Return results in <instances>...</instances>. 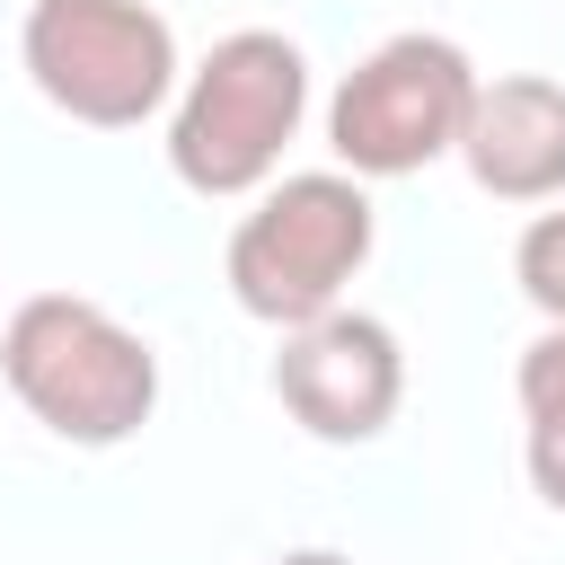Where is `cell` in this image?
I'll return each instance as SVG.
<instances>
[{
  "label": "cell",
  "mask_w": 565,
  "mask_h": 565,
  "mask_svg": "<svg viewBox=\"0 0 565 565\" xmlns=\"http://www.w3.org/2000/svg\"><path fill=\"white\" fill-rule=\"evenodd\" d=\"M371 238H380V212H371L362 177L300 168V177H274L256 194V212H238L221 274L256 327L291 335V327L344 309V282L371 265Z\"/></svg>",
  "instance_id": "cell-2"
},
{
  "label": "cell",
  "mask_w": 565,
  "mask_h": 565,
  "mask_svg": "<svg viewBox=\"0 0 565 565\" xmlns=\"http://www.w3.org/2000/svg\"><path fill=\"white\" fill-rule=\"evenodd\" d=\"M468 97H477V62L450 35H424V26L388 35L327 97V150L362 185L371 177H415V168H433V159L459 150Z\"/></svg>",
  "instance_id": "cell-5"
},
{
  "label": "cell",
  "mask_w": 565,
  "mask_h": 565,
  "mask_svg": "<svg viewBox=\"0 0 565 565\" xmlns=\"http://www.w3.org/2000/svg\"><path fill=\"white\" fill-rule=\"evenodd\" d=\"M0 371H9L18 406L53 441H71V450H115L159 406V353H150V335H132L115 309H97L79 291L18 300L9 327H0Z\"/></svg>",
  "instance_id": "cell-1"
},
{
  "label": "cell",
  "mask_w": 565,
  "mask_h": 565,
  "mask_svg": "<svg viewBox=\"0 0 565 565\" xmlns=\"http://www.w3.org/2000/svg\"><path fill=\"white\" fill-rule=\"evenodd\" d=\"M274 397L309 441H335V450L380 441L397 397H406L397 327L371 318V309H327V318L291 327L282 353H274Z\"/></svg>",
  "instance_id": "cell-6"
},
{
  "label": "cell",
  "mask_w": 565,
  "mask_h": 565,
  "mask_svg": "<svg viewBox=\"0 0 565 565\" xmlns=\"http://www.w3.org/2000/svg\"><path fill=\"white\" fill-rule=\"evenodd\" d=\"M512 274H521V300H530L547 327H565V203H556V212H539V221L521 230Z\"/></svg>",
  "instance_id": "cell-9"
},
{
  "label": "cell",
  "mask_w": 565,
  "mask_h": 565,
  "mask_svg": "<svg viewBox=\"0 0 565 565\" xmlns=\"http://www.w3.org/2000/svg\"><path fill=\"white\" fill-rule=\"evenodd\" d=\"M494 203H556L565 194V88L539 71L477 79L459 150H450Z\"/></svg>",
  "instance_id": "cell-7"
},
{
  "label": "cell",
  "mask_w": 565,
  "mask_h": 565,
  "mask_svg": "<svg viewBox=\"0 0 565 565\" xmlns=\"http://www.w3.org/2000/svg\"><path fill=\"white\" fill-rule=\"evenodd\" d=\"M300 115H309L300 44L274 26H238L185 71L177 115H168V168L194 194H265Z\"/></svg>",
  "instance_id": "cell-3"
},
{
  "label": "cell",
  "mask_w": 565,
  "mask_h": 565,
  "mask_svg": "<svg viewBox=\"0 0 565 565\" xmlns=\"http://www.w3.org/2000/svg\"><path fill=\"white\" fill-rule=\"evenodd\" d=\"M18 62L35 97L88 132H132L177 97V26L150 0H26Z\"/></svg>",
  "instance_id": "cell-4"
},
{
  "label": "cell",
  "mask_w": 565,
  "mask_h": 565,
  "mask_svg": "<svg viewBox=\"0 0 565 565\" xmlns=\"http://www.w3.org/2000/svg\"><path fill=\"white\" fill-rule=\"evenodd\" d=\"M274 565H353V556H335V547H291V556H274Z\"/></svg>",
  "instance_id": "cell-10"
},
{
  "label": "cell",
  "mask_w": 565,
  "mask_h": 565,
  "mask_svg": "<svg viewBox=\"0 0 565 565\" xmlns=\"http://www.w3.org/2000/svg\"><path fill=\"white\" fill-rule=\"evenodd\" d=\"M521 459H530V486L547 512H565V327H539L521 344Z\"/></svg>",
  "instance_id": "cell-8"
}]
</instances>
